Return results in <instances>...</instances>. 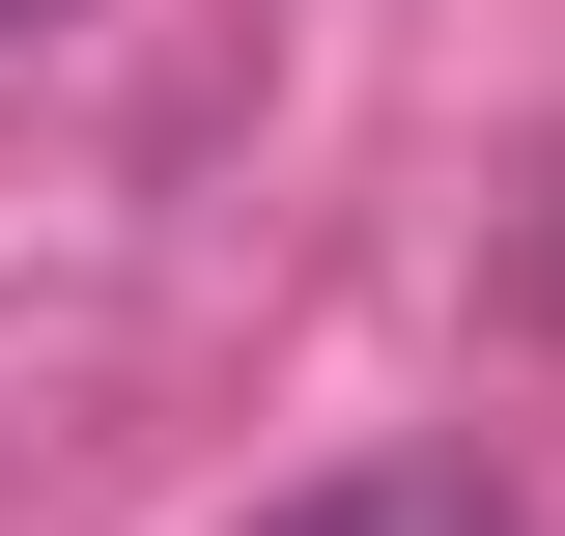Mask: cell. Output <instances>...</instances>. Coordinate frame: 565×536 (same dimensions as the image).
<instances>
[{
  "mask_svg": "<svg viewBox=\"0 0 565 536\" xmlns=\"http://www.w3.org/2000/svg\"><path fill=\"white\" fill-rule=\"evenodd\" d=\"M0 29H57V0H0Z\"/></svg>",
  "mask_w": 565,
  "mask_h": 536,
  "instance_id": "cell-2",
  "label": "cell"
},
{
  "mask_svg": "<svg viewBox=\"0 0 565 536\" xmlns=\"http://www.w3.org/2000/svg\"><path fill=\"white\" fill-rule=\"evenodd\" d=\"M255 536H509L481 480H424V452H367V480H311V508H255Z\"/></svg>",
  "mask_w": 565,
  "mask_h": 536,
  "instance_id": "cell-1",
  "label": "cell"
}]
</instances>
